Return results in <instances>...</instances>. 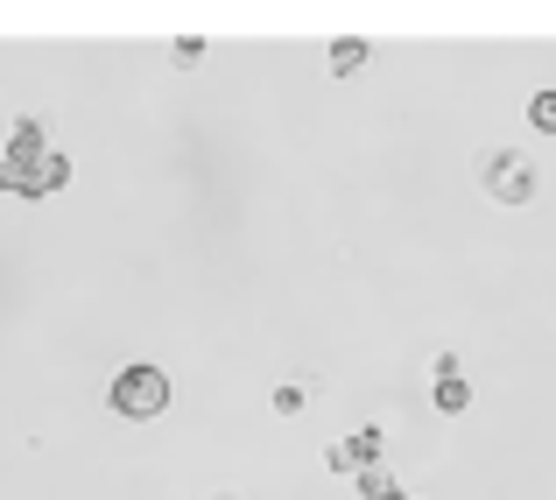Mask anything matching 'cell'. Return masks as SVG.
I'll list each match as a JSON object with an SVG mask.
<instances>
[{
    "label": "cell",
    "mask_w": 556,
    "mask_h": 500,
    "mask_svg": "<svg viewBox=\"0 0 556 500\" xmlns=\"http://www.w3.org/2000/svg\"><path fill=\"white\" fill-rule=\"evenodd\" d=\"M106 402H113V416H127V423H155L169 409V374L155 360H127L121 374L106 380Z\"/></svg>",
    "instance_id": "obj_1"
},
{
    "label": "cell",
    "mask_w": 556,
    "mask_h": 500,
    "mask_svg": "<svg viewBox=\"0 0 556 500\" xmlns=\"http://www.w3.org/2000/svg\"><path fill=\"white\" fill-rule=\"evenodd\" d=\"M479 184H486V198H501V204H529L535 198V163L515 155V149H493V155H479Z\"/></svg>",
    "instance_id": "obj_2"
},
{
    "label": "cell",
    "mask_w": 556,
    "mask_h": 500,
    "mask_svg": "<svg viewBox=\"0 0 556 500\" xmlns=\"http://www.w3.org/2000/svg\"><path fill=\"white\" fill-rule=\"evenodd\" d=\"M374 459H380V430H374V423H359L345 445H331V451H325L331 473H359V465H374Z\"/></svg>",
    "instance_id": "obj_3"
},
{
    "label": "cell",
    "mask_w": 556,
    "mask_h": 500,
    "mask_svg": "<svg viewBox=\"0 0 556 500\" xmlns=\"http://www.w3.org/2000/svg\"><path fill=\"white\" fill-rule=\"evenodd\" d=\"M28 176H36V198H50V190L71 184V155H64V149H42L36 163H28Z\"/></svg>",
    "instance_id": "obj_4"
},
{
    "label": "cell",
    "mask_w": 556,
    "mask_h": 500,
    "mask_svg": "<svg viewBox=\"0 0 556 500\" xmlns=\"http://www.w3.org/2000/svg\"><path fill=\"white\" fill-rule=\"evenodd\" d=\"M50 149V121H36V113H22V121L8 127V155H42Z\"/></svg>",
    "instance_id": "obj_5"
},
{
    "label": "cell",
    "mask_w": 556,
    "mask_h": 500,
    "mask_svg": "<svg viewBox=\"0 0 556 500\" xmlns=\"http://www.w3.org/2000/svg\"><path fill=\"white\" fill-rule=\"evenodd\" d=\"M359 500H402V479L388 473V465H359Z\"/></svg>",
    "instance_id": "obj_6"
},
{
    "label": "cell",
    "mask_w": 556,
    "mask_h": 500,
    "mask_svg": "<svg viewBox=\"0 0 556 500\" xmlns=\"http://www.w3.org/2000/svg\"><path fill=\"white\" fill-rule=\"evenodd\" d=\"M36 155H0V190H14V198H36V176H28Z\"/></svg>",
    "instance_id": "obj_7"
},
{
    "label": "cell",
    "mask_w": 556,
    "mask_h": 500,
    "mask_svg": "<svg viewBox=\"0 0 556 500\" xmlns=\"http://www.w3.org/2000/svg\"><path fill=\"white\" fill-rule=\"evenodd\" d=\"M430 395H437V409H444V416H465V409H472V388H465V374L430 380Z\"/></svg>",
    "instance_id": "obj_8"
},
{
    "label": "cell",
    "mask_w": 556,
    "mask_h": 500,
    "mask_svg": "<svg viewBox=\"0 0 556 500\" xmlns=\"http://www.w3.org/2000/svg\"><path fill=\"white\" fill-rule=\"evenodd\" d=\"M359 64H367V42H359V36H339V42H331V71H339V78H353Z\"/></svg>",
    "instance_id": "obj_9"
},
{
    "label": "cell",
    "mask_w": 556,
    "mask_h": 500,
    "mask_svg": "<svg viewBox=\"0 0 556 500\" xmlns=\"http://www.w3.org/2000/svg\"><path fill=\"white\" fill-rule=\"evenodd\" d=\"M529 121L543 127V135H556V92H535L529 99Z\"/></svg>",
    "instance_id": "obj_10"
},
{
    "label": "cell",
    "mask_w": 556,
    "mask_h": 500,
    "mask_svg": "<svg viewBox=\"0 0 556 500\" xmlns=\"http://www.w3.org/2000/svg\"><path fill=\"white\" fill-rule=\"evenodd\" d=\"M275 409H282V416H296V409H303V380H282V388H275Z\"/></svg>",
    "instance_id": "obj_11"
},
{
    "label": "cell",
    "mask_w": 556,
    "mask_h": 500,
    "mask_svg": "<svg viewBox=\"0 0 556 500\" xmlns=\"http://www.w3.org/2000/svg\"><path fill=\"white\" fill-rule=\"evenodd\" d=\"M458 366H465L458 352H437V360H430V380H451V374H458Z\"/></svg>",
    "instance_id": "obj_12"
},
{
    "label": "cell",
    "mask_w": 556,
    "mask_h": 500,
    "mask_svg": "<svg viewBox=\"0 0 556 500\" xmlns=\"http://www.w3.org/2000/svg\"><path fill=\"white\" fill-rule=\"evenodd\" d=\"M402 500H408V493H402Z\"/></svg>",
    "instance_id": "obj_13"
}]
</instances>
